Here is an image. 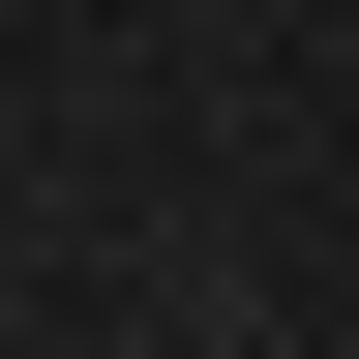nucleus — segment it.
<instances>
[]
</instances>
